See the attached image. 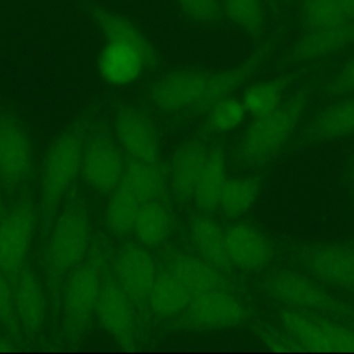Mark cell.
<instances>
[{
  "instance_id": "cell-1",
  "label": "cell",
  "mask_w": 354,
  "mask_h": 354,
  "mask_svg": "<svg viewBox=\"0 0 354 354\" xmlns=\"http://www.w3.org/2000/svg\"><path fill=\"white\" fill-rule=\"evenodd\" d=\"M264 57L266 48H260L246 61L227 69H178L165 73L149 88L151 102L166 113L209 109L241 87L261 65Z\"/></svg>"
},
{
  "instance_id": "cell-2",
  "label": "cell",
  "mask_w": 354,
  "mask_h": 354,
  "mask_svg": "<svg viewBox=\"0 0 354 354\" xmlns=\"http://www.w3.org/2000/svg\"><path fill=\"white\" fill-rule=\"evenodd\" d=\"M91 19L104 39L97 58L98 73L104 82L111 86L130 84L155 62L152 43L131 18L95 6Z\"/></svg>"
},
{
  "instance_id": "cell-3",
  "label": "cell",
  "mask_w": 354,
  "mask_h": 354,
  "mask_svg": "<svg viewBox=\"0 0 354 354\" xmlns=\"http://www.w3.org/2000/svg\"><path fill=\"white\" fill-rule=\"evenodd\" d=\"M91 220L83 203H71L53 223L46 250L44 267L50 290L58 293L68 275L87 257Z\"/></svg>"
},
{
  "instance_id": "cell-4",
  "label": "cell",
  "mask_w": 354,
  "mask_h": 354,
  "mask_svg": "<svg viewBox=\"0 0 354 354\" xmlns=\"http://www.w3.org/2000/svg\"><path fill=\"white\" fill-rule=\"evenodd\" d=\"M308 95L293 94L274 111L256 116L243 131L236 149V160L246 167H260L270 162L289 141L306 109Z\"/></svg>"
},
{
  "instance_id": "cell-5",
  "label": "cell",
  "mask_w": 354,
  "mask_h": 354,
  "mask_svg": "<svg viewBox=\"0 0 354 354\" xmlns=\"http://www.w3.org/2000/svg\"><path fill=\"white\" fill-rule=\"evenodd\" d=\"M102 253L95 248L68 275L62 289V333L76 343L90 329L102 286Z\"/></svg>"
},
{
  "instance_id": "cell-6",
  "label": "cell",
  "mask_w": 354,
  "mask_h": 354,
  "mask_svg": "<svg viewBox=\"0 0 354 354\" xmlns=\"http://www.w3.org/2000/svg\"><path fill=\"white\" fill-rule=\"evenodd\" d=\"M84 142V130L76 126L58 136L48 147L39 183L40 209L46 218L54 214L80 173Z\"/></svg>"
},
{
  "instance_id": "cell-7",
  "label": "cell",
  "mask_w": 354,
  "mask_h": 354,
  "mask_svg": "<svg viewBox=\"0 0 354 354\" xmlns=\"http://www.w3.org/2000/svg\"><path fill=\"white\" fill-rule=\"evenodd\" d=\"M279 321L303 350L354 351V328L348 325L289 307L279 313Z\"/></svg>"
},
{
  "instance_id": "cell-8",
  "label": "cell",
  "mask_w": 354,
  "mask_h": 354,
  "mask_svg": "<svg viewBox=\"0 0 354 354\" xmlns=\"http://www.w3.org/2000/svg\"><path fill=\"white\" fill-rule=\"evenodd\" d=\"M263 289L289 308L344 317L354 314L353 308L333 299L311 279L293 271L281 270L270 274L263 282Z\"/></svg>"
},
{
  "instance_id": "cell-9",
  "label": "cell",
  "mask_w": 354,
  "mask_h": 354,
  "mask_svg": "<svg viewBox=\"0 0 354 354\" xmlns=\"http://www.w3.org/2000/svg\"><path fill=\"white\" fill-rule=\"evenodd\" d=\"M36 221V207L28 199L12 205L0 220V271L10 279L26 266Z\"/></svg>"
},
{
  "instance_id": "cell-10",
  "label": "cell",
  "mask_w": 354,
  "mask_h": 354,
  "mask_svg": "<svg viewBox=\"0 0 354 354\" xmlns=\"http://www.w3.org/2000/svg\"><path fill=\"white\" fill-rule=\"evenodd\" d=\"M32 140L18 118L0 116V183L7 189H17L29 177L32 169Z\"/></svg>"
},
{
  "instance_id": "cell-11",
  "label": "cell",
  "mask_w": 354,
  "mask_h": 354,
  "mask_svg": "<svg viewBox=\"0 0 354 354\" xmlns=\"http://www.w3.org/2000/svg\"><path fill=\"white\" fill-rule=\"evenodd\" d=\"M124 160L118 144L106 134L98 133L84 142L80 174L93 191L112 192L120 183Z\"/></svg>"
},
{
  "instance_id": "cell-12",
  "label": "cell",
  "mask_w": 354,
  "mask_h": 354,
  "mask_svg": "<svg viewBox=\"0 0 354 354\" xmlns=\"http://www.w3.org/2000/svg\"><path fill=\"white\" fill-rule=\"evenodd\" d=\"M185 321L194 328L228 329L239 325L246 315L241 299L225 288H218L191 299Z\"/></svg>"
},
{
  "instance_id": "cell-13",
  "label": "cell",
  "mask_w": 354,
  "mask_h": 354,
  "mask_svg": "<svg viewBox=\"0 0 354 354\" xmlns=\"http://www.w3.org/2000/svg\"><path fill=\"white\" fill-rule=\"evenodd\" d=\"M299 257L304 267L322 281L354 292V245H311L304 248Z\"/></svg>"
},
{
  "instance_id": "cell-14",
  "label": "cell",
  "mask_w": 354,
  "mask_h": 354,
  "mask_svg": "<svg viewBox=\"0 0 354 354\" xmlns=\"http://www.w3.org/2000/svg\"><path fill=\"white\" fill-rule=\"evenodd\" d=\"M131 303V299L116 281L111 278L102 281L95 308V319L106 335L124 347L134 344L136 340Z\"/></svg>"
},
{
  "instance_id": "cell-15",
  "label": "cell",
  "mask_w": 354,
  "mask_h": 354,
  "mask_svg": "<svg viewBox=\"0 0 354 354\" xmlns=\"http://www.w3.org/2000/svg\"><path fill=\"white\" fill-rule=\"evenodd\" d=\"M115 134L119 145L133 159L156 163L159 136L152 120L134 106H123L115 115Z\"/></svg>"
},
{
  "instance_id": "cell-16",
  "label": "cell",
  "mask_w": 354,
  "mask_h": 354,
  "mask_svg": "<svg viewBox=\"0 0 354 354\" xmlns=\"http://www.w3.org/2000/svg\"><path fill=\"white\" fill-rule=\"evenodd\" d=\"M116 282L134 303H144L158 275L156 261L141 243L123 246L113 263Z\"/></svg>"
},
{
  "instance_id": "cell-17",
  "label": "cell",
  "mask_w": 354,
  "mask_h": 354,
  "mask_svg": "<svg viewBox=\"0 0 354 354\" xmlns=\"http://www.w3.org/2000/svg\"><path fill=\"white\" fill-rule=\"evenodd\" d=\"M225 250L230 266L243 271L261 270L274 256L271 241L266 234L245 223L225 228Z\"/></svg>"
},
{
  "instance_id": "cell-18",
  "label": "cell",
  "mask_w": 354,
  "mask_h": 354,
  "mask_svg": "<svg viewBox=\"0 0 354 354\" xmlns=\"http://www.w3.org/2000/svg\"><path fill=\"white\" fill-rule=\"evenodd\" d=\"M14 281V303L21 333L35 339L46 324V296L37 274L24 267Z\"/></svg>"
},
{
  "instance_id": "cell-19",
  "label": "cell",
  "mask_w": 354,
  "mask_h": 354,
  "mask_svg": "<svg viewBox=\"0 0 354 354\" xmlns=\"http://www.w3.org/2000/svg\"><path fill=\"white\" fill-rule=\"evenodd\" d=\"M351 46H354V21L326 29L307 30L295 43L288 58L295 62H307L333 55Z\"/></svg>"
},
{
  "instance_id": "cell-20",
  "label": "cell",
  "mask_w": 354,
  "mask_h": 354,
  "mask_svg": "<svg viewBox=\"0 0 354 354\" xmlns=\"http://www.w3.org/2000/svg\"><path fill=\"white\" fill-rule=\"evenodd\" d=\"M354 134V94L321 109L308 122L304 138L322 142Z\"/></svg>"
},
{
  "instance_id": "cell-21",
  "label": "cell",
  "mask_w": 354,
  "mask_h": 354,
  "mask_svg": "<svg viewBox=\"0 0 354 354\" xmlns=\"http://www.w3.org/2000/svg\"><path fill=\"white\" fill-rule=\"evenodd\" d=\"M209 149L196 140L181 144L171 158V185L180 202H188L194 196L196 178L203 166Z\"/></svg>"
},
{
  "instance_id": "cell-22",
  "label": "cell",
  "mask_w": 354,
  "mask_h": 354,
  "mask_svg": "<svg viewBox=\"0 0 354 354\" xmlns=\"http://www.w3.org/2000/svg\"><path fill=\"white\" fill-rule=\"evenodd\" d=\"M169 270L185 286L192 297L224 288L225 285L220 270L202 259L199 254L178 253L173 257Z\"/></svg>"
},
{
  "instance_id": "cell-23",
  "label": "cell",
  "mask_w": 354,
  "mask_h": 354,
  "mask_svg": "<svg viewBox=\"0 0 354 354\" xmlns=\"http://www.w3.org/2000/svg\"><path fill=\"white\" fill-rule=\"evenodd\" d=\"M192 296L177 277L169 270L158 271V275L148 292L147 304L160 318H173L185 311Z\"/></svg>"
},
{
  "instance_id": "cell-24",
  "label": "cell",
  "mask_w": 354,
  "mask_h": 354,
  "mask_svg": "<svg viewBox=\"0 0 354 354\" xmlns=\"http://www.w3.org/2000/svg\"><path fill=\"white\" fill-rule=\"evenodd\" d=\"M189 236L196 253L202 259L220 271L231 267L225 250V228L217 221L206 216L195 217L189 224Z\"/></svg>"
},
{
  "instance_id": "cell-25",
  "label": "cell",
  "mask_w": 354,
  "mask_h": 354,
  "mask_svg": "<svg viewBox=\"0 0 354 354\" xmlns=\"http://www.w3.org/2000/svg\"><path fill=\"white\" fill-rule=\"evenodd\" d=\"M227 180V167L224 153L218 149H209L196 178L194 196L196 206L203 212L217 209L224 183Z\"/></svg>"
},
{
  "instance_id": "cell-26",
  "label": "cell",
  "mask_w": 354,
  "mask_h": 354,
  "mask_svg": "<svg viewBox=\"0 0 354 354\" xmlns=\"http://www.w3.org/2000/svg\"><path fill=\"white\" fill-rule=\"evenodd\" d=\"M141 203L160 201L166 191L163 174L156 163L133 159L124 165L120 183Z\"/></svg>"
},
{
  "instance_id": "cell-27",
  "label": "cell",
  "mask_w": 354,
  "mask_h": 354,
  "mask_svg": "<svg viewBox=\"0 0 354 354\" xmlns=\"http://www.w3.org/2000/svg\"><path fill=\"white\" fill-rule=\"evenodd\" d=\"M171 214L160 201L141 203L133 234L138 243L144 246L162 245L171 232Z\"/></svg>"
},
{
  "instance_id": "cell-28",
  "label": "cell",
  "mask_w": 354,
  "mask_h": 354,
  "mask_svg": "<svg viewBox=\"0 0 354 354\" xmlns=\"http://www.w3.org/2000/svg\"><path fill=\"white\" fill-rule=\"evenodd\" d=\"M260 194V181L250 176L227 177L220 194L217 209L228 218L246 214Z\"/></svg>"
},
{
  "instance_id": "cell-29",
  "label": "cell",
  "mask_w": 354,
  "mask_h": 354,
  "mask_svg": "<svg viewBox=\"0 0 354 354\" xmlns=\"http://www.w3.org/2000/svg\"><path fill=\"white\" fill-rule=\"evenodd\" d=\"M111 194L104 216L105 225L116 235H127L133 232L141 202L122 185H118Z\"/></svg>"
},
{
  "instance_id": "cell-30",
  "label": "cell",
  "mask_w": 354,
  "mask_h": 354,
  "mask_svg": "<svg viewBox=\"0 0 354 354\" xmlns=\"http://www.w3.org/2000/svg\"><path fill=\"white\" fill-rule=\"evenodd\" d=\"M283 88V77L256 82L243 90L241 101L248 113L253 116H261L274 111L282 104Z\"/></svg>"
},
{
  "instance_id": "cell-31",
  "label": "cell",
  "mask_w": 354,
  "mask_h": 354,
  "mask_svg": "<svg viewBox=\"0 0 354 354\" xmlns=\"http://www.w3.org/2000/svg\"><path fill=\"white\" fill-rule=\"evenodd\" d=\"M221 14L246 33H259L266 24L263 0H220Z\"/></svg>"
},
{
  "instance_id": "cell-32",
  "label": "cell",
  "mask_w": 354,
  "mask_h": 354,
  "mask_svg": "<svg viewBox=\"0 0 354 354\" xmlns=\"http://www.w3.org/2000/svg\"><path fill=\"white\" fill-rule=\"evenodd\" d=\"M301 19L307 30L326 29L351 21L336 0H303Z\"/></svg>"
},
{
  "instance_id": "cell-33",
  "label": "cell",
  "mask_w": 354,
  "mask_h": 354,
  "mask_svg": "<svg viewBox=\"0 0 354 354\" xmlns=\"http://www.w3.org/2000/svg\"><path fill=\"white\" fill-rule=\"evenodd\" d=\"M206 126L212 133H228L236 129L246 118V109L241 100L231 95L218 100L207 109Z\"/></svg>"
},
{
  "instance_id": "cell-34",
  "label": "cell",
  "mask_w": 354,
  "mask_h": 354,
  "mask_svg": "<svg viewBox=\"0 0 354 354\" xmlns=\"http://www.w3.org/2000/svg\"><path fill=\"white\" fill-rule=\"evenodd\" d=\"M0 325L11 337L21 335L15 313L14 289L10 283V278L3 271H0Z\"/></svg>"
},
{
  "instance_id": "cell-35",
  "label": "cell",
  "mask_w": 354,
  "mask_h": 354,
  "mask_svg": "<svg viewBox=\"0 0 354 354\" xmlns=\"http://www.w3.org/2000/svg\"><path fill=\"white\" fill-rule=\"evenodd\" d=\"M180 10L196 22H213L221 15L220 0H177Z\"/></svg>"
},
{
  "instance_id": "cell-36",
  "label": "cell",
  "mask_w": 354,
  "mask_h": 354,
  "mask_svg": "<svg viewBox=\"0 0 354 354\" xmlns=\"http://www.w3.org/2000/svg\"><path fill=\"white\" fill-rule=\"evenodd\" d=\"M329 97H343L354 94V57H351L330 79L325 87Z\"/></svg>"
},
{
  "instance_id": "cell-37",
  "label": "cell",
  "mask_w": 354,
  "mask_h": 354,
  "mask_svg": "<svg viewBox=\"0 0 354 354\" xmlns=\"http://www.w3.org/2000/svg\"><path fill=\"white\" fill-rule=\"evenodd\" d=\"M259 339L271 350L288 351V350H303L301 346L290 336L285 329L277 330L274 328H259L257 330Z\"/></svg>"
},
{
  "instance_id": "cell-38",
  "label": "cell",
  "mask_w": 354,
  "mask_h": 354,
  "mask_svg": "<svg viewBox=\"0 0 354 354\" xmlns=\"http://www.w3.org/2000/svg\"><path fill=\"white\" fill-rule=\"evenodd\" d=\"M348 19L354 21V0H336Z\"/></svg>"
},
{
  "instance_id": "cell-39",
  "label": "cell",
  "mask_w": 354,
  "mask_h": 354,
  "mask_svg": "<svg viewBox=\"0 0 354 354\" xmlns=\"http://www.w3.org/2000/svg\"><path fill=\"white\" fill-rule=\"evenodd\" d=\"M12 348V337L0 336V351L11 350Z\"/></svg>"
}]
</instances>
